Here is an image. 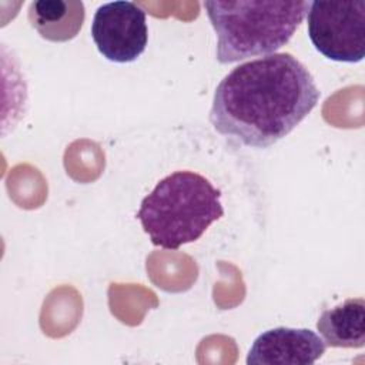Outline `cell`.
<instances>
[{
    "instance_id": "cell-1",
    "label": "cell",
    "mask_w": 365,
    "mask_h": 365,
    "mask_svg": "<svg viewBox=\"0 0 365 365\" xmlns=\"http://www.w3.org/2000/svg\"><path fill=\"white\" fill-rule=\"evenodd\" d=\"M312 74L291 53L237 66L217 86L210 121L234 144L267 148L289 134L318 104Z\"/></svg>"
},
{
    "instance_id": "cell-2",
    "label": "cell",
    "mask_w": 365,
    "mask_h": 365,
    "mask_svg": "<svg viewBox=\"0 0 365 365\" xmlns=\"http://www.w3.org/2000/svg\"><path fill=\"white\" fill-rule=\"evenodd\" d=\"M224 215L221 191L194 171H175L141 201L137 218L155 247L178 250Z\"/></svg>"
},
{
    "instance_id": "cell-3",
    "label": "cell",
    "mask_w": 365,
    "mask_h": 365,
    "mask_svg": "<svg viewBox=\"0 0 365 365\" xmlns=\"http://www.w3.org/2000/svg\"><path fill=\"white\" fill-rule=\"evenodd\" d=\"M311 1H204L217 34V60L231 64L269 56L285 46L305 19Z\"/></svg>"
},
{
    "instance_id": "cell-4",
    "label": "cell",
    "mask_w": 365,
    "mask_h": 365,
    "mask_svg": "<svg viewBox=\"0 0 365 365\" xmlns=\"http://www.w3.org/2000/svg\"><path fill=\"white\" fill-rule=\"evenodd\" d=\"M308 36L317 51L341 63L365 57V1H311Z\"/></svg>"
},
{
    "instance_id": "cell-5",
    "label": "cell",
    "mask_w": 365,
    "mask_h": 365,
    "mask_svg": "<svg viewBox=\"0 0 365 365\" xmlns=\"http://www.w3.org/2000/svg\"><path fill=\"white\" fill-rule=\"evenodd\" d=\"M91 37L107 60L134 61L144 53L148 40L145 11L134 1L104 3L93 17Z\"/></svg>"
},
{
    "instance_id": "cell-6",
    "label": "cell",
    "mask_w": 365,
    "mask_h": 365,
    "mask_svg": "<svg viewBox=\"0 0 365 365\" xmlns=\"http://www.w3.org/2000/svg\"><path fill=\"white\" fill-rule=\"evenodd\" d=\"M327 349L324 339L307 328L277 327L258 335L252 342L248 365H311Z\"/></svg>"
},
{
    "instance_id": "cell-7",
    "label": "cell",
    "mask_w": 365,
    "mask_h": 365,
    "mask_svg": "<svg viewBox=\"0 0 365 365\" xmlns=\"http://www.w3.org/2000/svg\"><path fill=\"white\" fill-rule=\"evenodd\" d=\"M31 27L46 40L68 41L83 27L84 4L80 0H36L29 6Z\"/></svg>"
},
{
    "instance_id": "cell-8",
    "label": "cell",
    "mask_w": 365,
    "mask_h": 365,
    "mask_svg": "<svg viewBox=\"0 0 365 365\" xmlns=\"http://www.w3.org/2000/svg\"><path fill=\"white\" fill-rule=\"evenodd\" d=\"M317 329L327 346L362 348L365 345L364 298H349L325 309L317 321Z\"/></svg>"
}]
</instances>
